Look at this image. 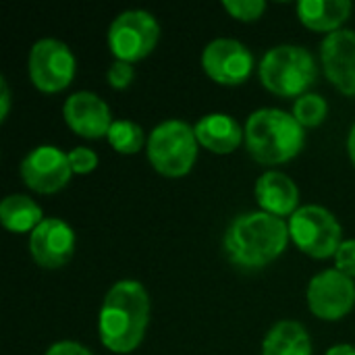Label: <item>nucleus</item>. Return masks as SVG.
<instances>
[{
	"instance_id": "1",
	"label": "nucleus",
	"mask_w": 355,
	"mask_h": 355,
	"mask_svg": "<svg viewBox=\"0 0 355 355\" xmlns=\"http://www.w3.org/2000/svg\"><path fill=\"white\" fill-rule=\"evenodd\" d=\"M150 295L139 281H116L100 308L98 333L112 354H131L139 347L150 324Z\"/></svg>"
},
{
	"instance_id": "2",
	"label": "nucleus",
	"mask_w": 355,
	"mask_h": 355,
	"mask_svg": "<svg viewBox=\"0 0 355 355\" xmlns=\"http://www.w3.org/2000/svg\"><path fill=\"white\" fill-rule=\"evenodd\" d=\"M289 225L264 210L239 214L227 229L223 245L229 260L241 268H264L289 243Z\"/></svg>"
},
{
	"instance_id": "3",
	"label": "nucleus",
	"mask_w": 355,
	"mask_h": 355,
	"mask_svg": "<svg viewBox=\"0 0 355 355\" xmlns=\"http://www.w3.org/2000/svg\"><path fill=\"white\" fill-rule=\"evenodd\" d=\"M250 156L266 166L283 164L295 158L306 144V129L293 112L281 108H258L243 127Z\"/></svg>"
},
{
	"instance_id": "4",
	"label": "nucleus",
	"mask_w": 355,
	"mask_h": 355,
	"mask_svg": "<svg viewBox=\"0 0 355 355\" xmlns=\"http://www.w3.org/2000/svg\"><path fill=\"white\" fill-rule=\"evenodd\" d=\"M258 75L262 85L285 98H300L308 94L318 77V67L312 52L295 44H279L270 48L260 60Z\"/></svg>"
},
{
	"instance_id": "5",
	"label": "nucleus",
	"mask_w": 355,
	"mask_h": 355,
	"mask_svg": "<svg viewBox=\"0 0 355 355\" xmlns=\"http://www.w3.org/2000/svg\"><path fill=\"white\" fill-rule=\"evenodd\" d=\"M198 137L189 123L181 119H168L158 123L146 146L150 164L164 177L187 175L198 160Z\"/></svg>"
},
{
	"instance_id": "6",
	"label": "nucleus",
	"mask_w": 355,
	"mask_h": 355,
	"mask_svg": "<svg viewBox=\"0 0 355 355\" xmlns=\"http://www.w3.org/2000/svg\"><path fill=\"white\" fill-rule=\"evenodd\" d=\"M287 225H289L291 241L310 258L316 260L335 258L339 245L343 243L341 223L324 206H316V204L300 206L297 212L289 216Z\"/></svg>"
},
{
	"instance_id": "7",
	"label": "nucleus",
	"mask_w": 355,
	"mask_h": 355,
	"mask_svg": "<svg viewBox=\"0 0 355 355\" xmlns=\"http://www.w3.org/2000/svg\"><path fill=\"white\" fill-rule=\"evenodd\" d=\"M160 37L156 17L141 8L123 10L108 27V48L116 60L137 62L154 52Z\"/></svg>"
},
{
	"instance_id": "8",
	"label": "nucleus",
	"mask_w": 355,
	"mask_h": 355,
	"mask_svg": "<svg viewBox=\"0 0 355 355\" xmlns=\"http://www.w3.org/2000/svg\"><path fill=\"white\" fill-rule=\"evenodd\" d=\"M77 71V60L69 44L42 37L37 40L27 56V73L31 83L46 94L62 92L71 85Z\"/></svg>"
},
{
	"instance_id": "9",
	"label": "nucleus",
	"mask_w": 355,
	"mask_h": 355,
	"mask_svg": "<svg viewBox=\"0 0 355 355\" xmlns=\"http://www.w3.org/2000/svg\"><path fill=\"white\" fill-rule=\"evenodd\" d=\"M308 308L320 320H341L355 306V283L337 268H329L312 277L308 285Z\"/></svg>"
},
{
	"instance_id": "10",
	"label": "nucleus",
	"mask_w": 355,
	"mask_h": 355,
	"mask_svg": "<svg viewBox=\"0 0 355 355\" xmlns=\"http://www.w3.org/2000/svg\"><path fill=\"white\" fill-rule=\"evenodd\" d=\"M206 75L220 85H241L254 71V56L245 44L233 37H216L202 52Z\"/></svg>"
},
{
	"instance_id": "11",
	"label": "nucleus",
	"mask_w": 355,
	"mask_h": 355,
	"mask_svg": "<svg viewBox=\"0 0 355 355\" xmlns=\"http://www.w3.org/2000/svg\"><path fill=\"white\" fill-rule=\"evenodd\" d=\"M69 152H62L56 146L44 144L27 152L21 160V179L23 183L37 193H56L71 181Z\"/></svg>"
},
{
	"instance_id": "12",
	"label": "nucleus",
	"mask_w": 355,
	"mask_h": 355,
	"mask_svg": "<svg viewBox=\"0 0 355 355\" xmlns=\"http://www.w3.org/2000/svg\"><path fill=\"white\" fill-rule=\"evenodd\" d=\"M75 241L77 239L71 225L62 218L50 216L29 233V254L37 266L54 270L73 258Z\"/></svg>"
},
{
	"instance_id": "13",
	"label": "nucleus",
	"mask_w": 355,
	"mask_h": 355,
	"mask_svg": "<svg viewBox=\"0 0 355 355\" xmlns=\"http://www.w3.org/2000/svg\"><path fill=\"white\" fill-rule=\"evenodd\" d=\"M62 116L71 131L85 139L106 137L114 123L110 106L94 92L71 94L62 106Z\"/></svg>"
},
{
	"instance_id": "14",
	"label": "nucleus",
	"mask_w": 355,
	"mask_h": 355,
	"mask_svg": "<svg viewBox=\"0 0 355 355\" xmlns=\"http://www.w3.org/2000/svg\"><path fill=\"white\" fill-rule=\"evenodd\" d=\"M320 60L329 81L347 96H355V31L337 29L320 44Z\"/></svg>"
},
{
	"instance_id": "15",
	"label": "nucleus",
	"mask_w": 355,
	"mask_h": 355,
	"mask_svg": "<svg viewBox=\"0 0 355 355\" xmlns=\"http://www.w3.org/2000/svg\"><path fill=\"white\" fill-rule=\"evenodd\" d=\"M256 202L260 210L279 218L293 216L300 208V187L281 171H266L256 181Z\"/></svg>"
},
{
	"instance_id": "16",
	"label": "nucleus",
	"mask_w": 355,
	"mask_h": 355,
	"mask_svg": "<svg viewBox=\"0 0 355 355\" xmlns=\"http://www.w3.org/2000/svg\"><path fill=\"white\" fill-rule=\"evenodd\" d=\"M198 144L212 154H231L245 141V131L241 125L225 112L204 114L193 125Z\"/></svg>"
},
{
	"instance_id": "17",
	"label": "nucleus",
	"mask_w": 355,
	"mask_h": 355,
	"mask_svg": "<svg viewBox=\"0 0 355 355\" xmlns=\"http://www.w3.org/2000/svg\"><path fill=\"white\" fill-rule=\"evenodd\" d=\"M352 8L349 0H302L297 2V17L314 31L333 33L343 29L341 25L349 19Z\"/></svg>"
},
{
	"instance_id": "18",
	"label": "nucleus",
	"mask_w": 355,
	"mask_h": 355,
	"mask_svg": "<svg viewBox=\"0 0 355 355\" xmlns=\"http://www.w3.org/2000/svg\"><path fill=\"white\" fill-rule=\"evenodd\" d=\"M262 355H312L310 333L295 320H281L266 333Z\"/></svg>"
},
{
	"instance_id": "19",
	"label": "nucleus",
	"mask_w": 355,
	"mask_h": 355,
	"mask_svg": "<svg viewBox=\"0 0 355 355\" xmlns=\"http://www.w3.org/2000/svg\"><path fill=\"white\" fill-rule=\"evenodd\" d=\"M0 220L12 233H31L42 220V208L23 193H10L0 202Z\"/></svg>"
},
{
	"instance_id": "20",
	"label": "nucleus",
	"mask_w": 355,
	"mask_h": 355,
	"mask_svg": "<svg viewBox=\"0 0 355 355\" xmlns=\"http://www.w3.org/2000/svg\"><path fill=\"white\" fill-rule=\"evenodd\" d=\"M106 139L119 154H137L139 150H144V146H148L144 129L129 119H116Z\"/></svg>"
},
{
	"instance_id": "21",
	"label": "nucleus",
	"mask_w": 355,
	"mask_h": 355,
	"mask_svg": "<svg viewBox=\"0 0 355 355\" xmlns=\"http://www.w3.org/2000/svg\"><path fill=\"white\" fill-rule=\"evenodd\" d=\"M327 114H329V102L320 94L308 92L293 102V116L304 129L318 127L327 119Z\"/></svg>"
},
{
	"instance_id": "22",
	"label": "nucleus",
	"mask_w": 355,
	"mask_h": 355,
	"mask_svg": "<svg viewBox=\"0 0 355 355\" xmlns=\"http://www.w3.org/2000/svg\"><path fill=\"white\" fill-rule=\"evenodd\" d=\"M225 10L237 19V21H258L264 10H266V2L264 0H225L223 2Z\"/></svg>"
},
{
	"instance_id": "23",
	"label": "nucleus",
	"mask_w": 355,
	"mask_h": 355,
	"mask_svg": "<svg viewBox=\"0 0 355 355\" xmlns=\"http://www.w3.org/2000/svg\"><path fill=\"white\" fill-rule=\"evenodd\" d=\"M69 164L75 175H87L98 166V154L92 148L77 146L69 152Z\"/></svg>"
},
{
	"instance_id": "24",
	"label": "nucleus",
	"mask_w": 355,
	"mask_h": 355,
	"mask_svg": "<svg viewBox=\"0 0 355 355\" xmlns=\"http://www.w3.org/2000/svg\"><path fill=\"white\" fill-rule=\"evenodd\" d=\"M106 79H108L110 87H114V89H127V87L133 83V79H135V69H133L131 62L114 60V62L108 67Z\"/></svg>"
},
{
	"instance_id": "25",
	"label": "nucleus",
	"mask_w": 355,
	"mask_h": 355,
	"mask_svg": "<svg viewBox=\"0 0 355 355\" xmlns=\"http://www.w3.org/2000/svg\"><path fill=\"white\" fill-rule=\"evenodd\" d=\"M335 268L347 277H355V239H347L339 245L335 254Z\"/></svg>"
},
{
	"instance_id": "26",
	"label": "nucleus",
	"mask_w": 355,
	"mask_h": 355,
	"mask_svg": "<svg viewBox=\"0 0 355 355\" xmlns=\"http://www.w3.org/2000/svg\"><path fill=\"white\" fill-rule=\"evenodd\" d=\"M44 355H92V352L77 341H58L50 345Z\"/></svg>"
},
{
	"instance_id": "27",
	"label": "nucleus",
	"mask_w": 355,
	"mask_h": 355,
	"mask_svg": "<svg viewBox=\"0 0 355 355\" xmlns=\"http://www.w3.org/2000/svg\"><path fill=\"white\" fill-rule=\"evenodd\" d=\"M8 110H10V89H8L6 79L2 77L0 79V121H6Z\"/></svg>"
},
{
	"instance_id": "28",
	"label": "nucleus",
	"mask_w": 355,
	"mask_h": 355,
	"mask_svg": "<svg viewBox=\"0 0 355 355\" xmlns=\"http://www.w3.org/2000/svg\"><path fill=\"white\" fill-rule=\"evenodd\" d=\"M324 355H355V345L339 343V345H333Z\"/></svg>"
},
{
	"instance_id": "29",
	"label": "nucleus",
	"mask_w": 355,
	"mask_h": 355,
	"mask_svg": "<svg viewBox=\"0 0 355 355\" xmlns=\"http://www.w3.org/2000/svg\"><path fill=\"white\" fill-rule=\"evenodd\" d=\"M347 154H349V158H352V162H354L355 166V123L354 127H352V131H349V135H347Z\"/></svg>"
}]
</instances>
